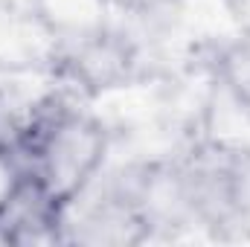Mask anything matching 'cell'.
Returning <instances> with one entry per match:
<instances>
[{
	"label": "cell",
	"instance_id": "obj_1",
	"mask_svg": "<svg viewBox=\"0 0 250 247\" xmlns=\"http://www.w3.org/2000/svg\"><path fill=\"white\" fill-rule=\"evenodd\" d=\"M105 137L99 125L84 117H62L50 125L35 145V184L56 204L70 201L102 160Z\"/></svg>",
	"mask_w": 250,
	"mask_h": 247
},
{
	"label": "cell",
	"instance_id": "obj_2",
	"mask_svg": "<svg viewBox=\"0 0 250 247\" xmlns=\"http://www.w3.org/2000/svg\"><path fill=\"white\" fill-rule=\"evenodd\" d=\"M21 184H23V178H21L15 160L6 151H0V212L9 206V201L15 198V192L21 189Z\"/></svg>",
	"mask_w": 250,
	"mask_h": 247
}]
</instances>
